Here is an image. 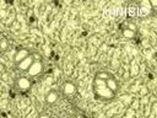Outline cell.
<instances>
[{
  "label": "cell",
  "mask_w": 157,
  "mask_h": 118,
  "mask_svg": "<svg viewBox=\"0 0 157 118\" xmlns=\"http://www.w3.org/2000/svg\"><path fill=\"white\" fill-rule=\"evenodd\" d=\"M92 91H93L94 98L101 102H112L117 97V93H114L113 91L108 88L105 80H102L94 76L92 81Z\"/></svg>",
  "instance_id": "1"
},
{
  "label": "cell",
  "mask_w": 157,
  "mask_h": 118,
  "mask_svg": "<svg viewBox=\"0 0 157 118\" xmlns=\"http://www.w3.org/2000/svg\"><path fill=\"white\" fill-rule=\"evenodd\" d=\"M43 73H44V63H43L42 58H39V59H34L32 65L28 68L27 71L23 73V75H26L27 77H29L32 80V79L39 77Z\"/></svg>",
  "instance_id": "2"
},
{
  "label": "cell",
  "mask_w": 157,
  "mask_h": 118,
  "mask_svg": "<svg viewBox=\"0 0 157 118\" xmlns=\"http://www.w3.org/2000/svg\"><path fill=\"white\" fill-rule=\"evenodd\" d=\"M13 87L18 92H27L32 87V80L26 75H18L13 80Z\"/></svg>",
  "instance_id": "3"
},
{
  "label": "cell",
  "mask_w": 157,
  "mask_h": 118,
  "mask_svg": "<svg viewBox=\"0 0 157 118\" xmlns=\"http://www.w3.org/2000/svg\"><path fill=\"white\" fill-rule=\"evenodd\" d=\"M76 91H77V85L75 84V81L70 79L65 80L60 86V95L64 97H71L76 93Z\"/></svg>",
  "instance_id": "4"
},
{
  "label": "cell",
  "mask_w": 157,
  "mask_h": 118,
  "mask_svg": "<svg viewBox=\"0 0 157 118\" xmlns=\"http://www.w3.org/2000/svg\"><path fill=\"white\" fill-rule=\"evenodd\" d=\"M60 97V92L56 88H50L49 91H47L45 96H44V103L47 107H53L54 104L58 103Z\"/></svg>",
  "instance_id": "5"
},
{
  "label": "cell",
  "mask_w": 157,
  "mask_h": 118,
  "mask_svg": "<svg viewBox=\"0 0 157 118\" xmlns=\"http://www.w3.org/2000/svg\"><path fill=\"white\" fill-rule=\"evenodd\" d=\"M33 61H34V54L31 53L27 58H25L22 61H20L17 65H15V69H16L17 71H20V73H25V71L28 70V68L32 65Z\"/></svg>",
  "instance_id": "6"
},
{
  "label": "cell",
  "mask_w": 157,
  "mask_h": 118,
  "mask_svg": "<svg viewBox=\"0 0 157 118\" xmlns=\"http://www.w3.org/2000/svg\"><path fill=\"white\" fill-rule=\"evenodd\" d=\"M29 54H31V52H29L27 48H18V49L15 52L13 57H12V63H13V65H17L20 61H22V60H23L25 58H27Z\"/></svg>",
  "instance_id": "7"
},
{
  "label": "cell",
  "mask_w": 157,
  "mask_h": 118,
  "mask_svg": "<svg viewBox=\"0 0 157 118\" xmlns=\"http://www.w3.org/2000/svg\"><path fill=\"white\" fill-rule=\"evenodd\" d=\"M105 84H107V86H108V88L110 91H113L114 93H118V91H119V82H118V80L113 75H110L105 80Z\"/></svg>",
  "instance_id": "8"
},
{
  "label": "cell",
  "mask_w": 157,
  "mask_h": 118,
  "mask_svg": "<svg viewBox=\"0 0 157 118\" xmlns=\"http://www.w3.org/2000/svg\"><path fill=\"white\" fill-rule=\"evenodd\" d=\"M121 36L124 38H126V39H132V38L136 37V32L135 31H131V30H129L126 27H123L121 28Z\"/></svg>",
  "instance_id": "9"
},
{
  "label": "cell",
  "mask_w": 157,
  "mask_h": 118,
  "mask_svg": "<svg viewBox=\"0 0 157 118\" xmlns=\"http://www.w3.org/2000/svg\"><path fill=\"white\" fill-rule=\"evenodd\" d=\"M137 11H139V9L136 7V6H134V5H130V6H128V17L129 18H135L136 16H137Z\"/></svg>",
  "instance_id": "10"
},
{
  "label": "cell",
  "mask_w": 157,
  "mask_h": 118,
  "mask_svg": "<svg viewBox=\"0 0 157 118\" xmlns=\"http://www.w3.org/2000/svg\"><path fill=\"white\" fill-rule=\"evenodd\" d=\"M9 47H10L9 39H6V38H0V53L6 52V50L9 49Z\"/></svg>",
  "instance_id": "11"
},
{
  "label": "cell",
  "mask_w": 157,
  "mask_h": 118,
  "mask_svg": "<svg viewBox=\"0 0 157 118\" xmlns=\"http://www.w3.org/2000/svg\"><path fill=\"white\" fill-rule=\"evenodd\" d=\"M125 27L129 28V30H131V31H135V32H136V25H135L132 21H126V22H125Z\"/></svg>",
  "instance_id": "12"
},
{
  "label": "cell",
  "mask_w": 157,
  "mask_h": 118,
  "mask_svg": "<svg viewBox=\"0 0 157 118\" xmlns=\"http://www.w3.org/2000/svg\"><path fill=\"white\" fill-rule=\"evenodd\" d=\"M36 118H52V116H50V113H48V112H42V113H39Z\"/></svg>",
  "instance_id": "13"
}]
</instances>
